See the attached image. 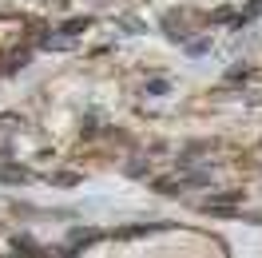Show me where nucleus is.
<instances>
[{
  "instance_id": "1",
  "label": "nucleus",
  "mask_w": 262,
  "mask_h": 258,
  "mask_svg": "<svg viewBox=\"0 0 262 258\" xmlns=\"http://www.w3.org/2000/svg\"><path fill=\"white\" fill-rule=\"evenodd\" d=\"M254 16H262V0H250L243 8V20H254Z\"/></svg>"
}]
</instances>
